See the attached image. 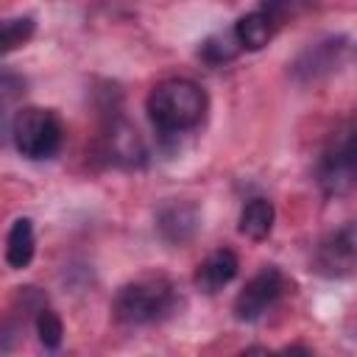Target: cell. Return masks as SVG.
I'll return each instance as SVG.
<instances>
[{
    "mask_svg": "<svg viewBox=\"0 0 357 357\" xmlns=\"http://www.w3.org/2000/svg\"><path fill=\"white\" fill-rule=\"evenodd\" d=\"M61 123L56 112L39 109V106H25L14 114L11 120V139L14 148L25 159H50L61 148Z\"/></svg>",
    "mask_w": 357,
    "mask_h": 357,
    "instance_id": "277c9868",
    "label": "cell"
},
{
    "mask_svg": "<svg viewBox=\"0 0 357 357\" xmlns=\"http://www.w3.org/2000/svg\"><path fill=\"white\" fill-rule=\"evenodd\" d=\"M240 50H243V45H240V39H237V31L229 28V31H218V33L206 36V39L201 42L198 56H201L206 64H226V61H231Z\"/></svg>",
    "mask_w": 357,
    "mask_h": 357,
    "instance_id": "4fadbf2b",
    "label": "cell"
},
{
    "mask_svg": "<svg viewBox=\"0 0 357 357\" xmlns=\"http://www.w3.org/2000/svg\"><path fill=\"white\" fill-rule=\"evenodd\" d=\"M33 248H36L33 223L28 218H17L6 237V262L11 268H25L33 259Z\"/></svg>",
    "mask_w": 357,
    "mask_h": 357,
    "instance_id": "8fae6325",
    "label": "cell"
},
{
    "mask_svg": "<svg viewBox=\"0 0 357 357\" xmlns=\"http://www.w3.org/2000/svg\"><path fill=\"white\" fill-rule=\"evenodd\" d=\"M36 335H39V343L45 349H59L61 346V335H64L61 318L47 307L36 310Z\"/></svg>",
    "mask_w": 357,
    "mask_h": 357,
    "instance_id": "5bb4252c",
    "label": "cell"
},
{
    "mask_svg": "<svg viewBox=\"0 0 357 357\" xmlns=\"http://www.w3.org/2000/svg\"><path fill=\"white\" fill-rule=\"evenodd\" d=\"M237 268H240L237 254L229 251V248H218V251H212V254L198 265V271H195V287H198L201 293L212 296V293L223 290V287L237 276Z\"/></svg>",
    "mask_w": 357,
    "mask_h": 357,
    "instance_id": "52a82bcc",
    "label": "cell"
},
{
    "mask_svg": "<svg viewBox=\"0 0 357 357\" xmlns=\"http://www.w3.org/2000/svg\"><path fill=\"white\" fill-rule=\"evenodd\" d=\"M318 262L329 273L354 271L357 268V223L343 226L329 240H324L321 243V251H318Z\"/></svg>",
    "mask_w": 357,
    "mask_h": 357,
    "instance_id": "8992f818",
    "label": "cell"
},
{
    "mask_svg": "<svg viewBox=\"0 0 357 357\" xmlns=\"http://www.w3.org/2000/svg\"><path fill=\"white\" fill-rule=\"evenodd\" d=\"M312 0H262V11H268L273 17L276 25L287 22L290 17H296L301 8H307Z\"/></svg>",
    "mask_w": 357,
    "mask_h": 357,
    "instance_id": "2e32d148",
    "label": "cell"
},
{
    "mask_svg": "<svg viewBox=\"0 0 357 357\" xmlns=\"http://www.w3.org/2000/svg\"><path fill=\"white\" fill-rule=\"evenodd\" d=\"M156 226H159V231H162L165 240L184 243L198 229V209L192 204H170V206H165L159 212Z\"/></svg>",
    "mask_w": 357,
    "mask_h": 357,
    "instance_id": "9c48e42d",
    "label": "cell"
},
{
    "mask_svg": "<svg viewBox=\"0 0 357 357\" xmlns=\"http://www.w3.org/2000/svg\"><path fill=\"white\" fill-rule=\"evenodd\" d=\"M33 33V20L31 17H17V20H8L3 25V50H14L20 47L22 42H28Z\"/></svg>",
    "mask_w": 357,
    "mask_h": 357,
    "instance_id": "9a60e30c",
    "label": "cell"
},
{
    "mask_svg": "<svg viewBox=\"0 0 357 357\" xmlns=\"http://www.w3.org/2000/svg\"><path fill=\"white\" fill-rule=\"evenodd\" d=\"M318 184L326 195H346L357 187V120L346 123L324 148Z\"/></svg>",
    "mask_w": 357,
    "mask_h": 357,
    "instance_id": "3957f363",
    "label": "cell"
},
{
    "mask_svg": "<svg viewBox=\"0 0 357 357\" xmlns=\"http://www.w3.org/2000/svg\"><path fill=\"white\" fill-rule=\"evenodd\" d=\"M273 204L268 198H251L240 212V234L248 240H265L273 229Z\"/></svg>",
    "mask_w": 357,
    "mask_h": 357,
    "instance_id": "7c38bea8",
    "label": "cell"
},
{
    "mask_svg": "<svg viewBox=\"0 0 357 357\" xmlns=\"http://www.w3.org/2000/svg\"><path fill=\"white\" fill-rule=\"evenodd\" d=\"M284 293V276L279 268H262L259 273H254L245 287L237 293L234 298V315L237 321H257L262 318Z\"/></svg>",
    "mask_w": 357,
    "mask_h": 357,
    "instance_id": "5b68a950",
    "label": "cell"
},
{
    "mask_svg": "<svg viewBox=\"0 0 357 357\" xmlns=\"http://www.w3.org/2000/svg\"><path fill=\"white\" fill-rule=\"evenodd\" d=\"M170 307H173V284L165 276H139L117 290L112 312L126 326H145L165 318Z\"/></svg>",
    "mask_w": 357,
    "mask_h": 357,
    "instance_id": "7a4b0ae2",
    "label": "cell"
},
{
    "mask_svg": "<svg viewBox=\"0 0 357 357\" xmlns=\"http://www.w3.org/2000/svg\"><path fill=\"white\" fill-rule=\"evenodd\" d=\"M276 28L279 25L273 22V17L268 11H262V8H257L251 14H243L234 22V31H237V39H240L243 50H262L273 39Z\"/></svg>",
    "mask_w": 357,
    "mask_h": 357,
    "instance_id": "30bf717a",
    "label": "cell"
},
{
    "mask_svg": "<svg viewBox=\"0 0 357 357\" xmlns=\"http://www.w3.org/2000/svg\"><path fill=\"white\" fill-rule=\"evenodd\" d=\"M145 109L159 134H178L201 123L206 112V95L190 78H167L151 89Z\"/></svg>",
    "mask_w": 357,
    "mask_h": 357,
    "instance_id": "6da1fadb",
    "label": "cell"
},
{
    "mask_svg": "<svg viewBox=\"0 0 357 357\" xmlns=\"http://www.w3.org/2000/svg\"><path fill=\"white\" fill-rule=\"evenodd\" d=\"M106 153L117 162V165H126V167H134V165H142L145 162V148H142V139L137 137V131L117 120L112 123V131L106 134Z\"/></svg>",
    "mask_w": 357,
    "mask_h": 357,
    "instance_id": "ba28073f",
    "label": "cell"
}]
</instances>
